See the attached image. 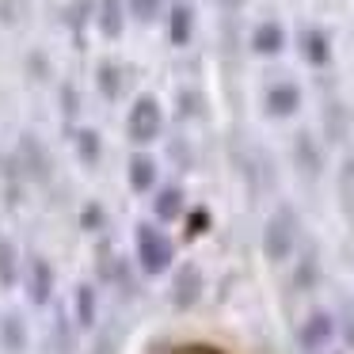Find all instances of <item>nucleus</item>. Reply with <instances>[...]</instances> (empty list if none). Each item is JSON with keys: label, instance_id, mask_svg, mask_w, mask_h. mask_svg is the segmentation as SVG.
<instances>
[{"label": "nucleus", "instance_id": "1", "mask_svg": "<svg viewBox=\"0 0 354 354\" xmlns=\"http://www.w3.org/2000/svg\"><path fill=\"white\" fill-rule=\"evenodd\" d=\"M133 255H138L141 274L156 278V274H164V270H171V263H176V244H171V236L160 225L138 221V229H133Z\"/></svg>", "mask_w": 354, "mask_h": 354}, {"label": "nucleus", "instance_id": "2", "mask_svg": "<svg viewBox=\"0 0 354 354\" xmlns=\"http://www.w3.org/2000/svg\"><path fill=\"white\" fill-rule=\"evenodd\" d=\"M297 236H301L297 209L282 202V206L267 217V225H263V255H267V263H286L290 259V255L297 252Z\"/></svg>", "mask_w": 354, "mask_h": 354}, {"label": "nucleus", "instance_id": "3", "mask_svg": "<svg viewBox=\"0 0 354 354\" xmlns=\"http://www.w3.org/2000/svg\"><path fill=\"white\" fill-rule=\"evenodd\" d=\"M164 133V107L156 95H138V100L130 103V111H126V138L133 141L138 149L153 145V141H160Z\"/></svg>", "mask_w": 354, "mask_h": 354}, {"label": "nucleus", "instance_id": "4", "mask_svg": "<svg viewBox=\"0 0 354 354\" xmlns=\"http://www.w3.org/2000/svg\"><path fill=\"white\" fill-rule=\"evenodd\" d=\"M202 293H206V274H202V267L191 259L179 263L176 274H171V305H176L179 313H191L202 301Z\"/></svg>", "mask_w": 354, "mask_h": 354}, {"label": "nucleus", "instance_id": "5", "mask_svg": "<svg viewBox=\"0 0 354 354\" xmlns=\"http://www.w3.org/2000/svg\"><path fill=\"white\" fill-rule=\"evenodd\" d=\"M335 335H339V320L331 313H324V308H316V313H308L305 324L297 328V346L305 354H324Z\"/></svg>", "mask_w": 354, "mask_h": 354}, {"label": "nucleus", "instance_id": "6", "mask_svg": "<svg viewBox=\"0 0 354 354\" xmlns=\"http://www.w3.org/2000/svg\"><path fill=\"white\" fill-rule=\"evenodd\" d=\"M19 168H24V176L35 179V183H46L50 179V153L35 133H24V138H19Z\"/></svg>", "mask_w": 354, "mask_h": 354}, {"label": "nucleus", "instance_id": "7", "mask_svg": "<svg viewBox=\"0 0 354 354\" xmlns=\"http://www.w3.org/2000/svg\"><path fill=\"white\" fill-rule=\"evenodd\" d=\"M293 164H297V171L305 179H313V183L324 176V149L308 130H301L297 138H293Z\"/></svg>", "mask_w": 354, "mask_h": 354}, {"label": "nucleus", "instance_id": "8", "mask_svg": "<svg viewBox=\"0 0 354 354\" xmlns=\"http://www.w3.org/2000/svg\"><path fill=\"white\" fill-rule=\"evenodd\" d=\"M263 111H267L270 118H290L301 111V88L293 84V80H278V84L267 88V95H263Z\"/></svg>", "mask_w": 354, "mask_h": 354}, {"label": "nucleus", "instance_id": "9", "mask_svg": "<svg viewBox=\"0 0 354 354\" xmlns=\"http://www.w3.org/2000/svg\"><path fill=\"white\" fill-rule=\"evenodd\" d=\"M27 297H31V305H50V297H54V267H50L42 255H31L27 259Z\"/></svg>", "mask_w": 354, "mask_h": 354}, {"label": "nucleus", "instance_id": "10", "mask_svg": "<svg viewBox=\"0 0 354 354\" xmlns=\"http://www.w3.org/2000/svg\"><path fill=\"white\" fill-rule=\"evenodd\" d=\"M126 0H95V27L107 42H118L126 35Z\"/></svg>", "mask_w": 354, "mask_h": 354}, {"label": "nucleus", "instance_id": "11", "mask_svg": "<svg viewBox=\"0 0 354 354\" xmlns=\"http://www.w3.org/2000/svg\"><path fill=\"white\" fill-rule=\"evenodd\" d=\"M297 50H301V57H305V65H313V69L331 65V39L320 27H305V31L297 35Z\"/></svg>", "mask_w": 354, "mask_h": 354}, {"label": "nucleus", "instance_id": "12", "mask_svg": "<svg viewBox=\"0 0 354 354\" xmlns=\"http://www.w3.org/2000/svg\"><path fill=\"white\" fill-rule=\"evenodd\" d=\"M126 179H130L133 194H149V191H156V183H160V168H156V160L149 153H133L130 164H126Z\"/></svg>", "mask_w": 354, "mask_h": 354}, {"label": "nucleus", "instance_id": "13", "mask_svg": "<svg viewBox=\"0 0 354 354\" xmlns=\"http://www.w3.org/2000/svg\"><path fill=\"white\" fill-rule=\"evenodd\" d=\"M320 122H324V138H328L331 145H343V141L351 138V107H346L343 100H328V103H324Z\"/></svg>", "mask_w": 354, "mask_h": 354}, {"label": "nucleus", "instance_id": "14", "mask_svg": "<svg viewBox=\"0 0 354 354\" xmlns=\"http://www.w3.org/2000/svg\"><path fill=\"white\" fill-rule=\"evenodd\" d=\"M194 39V4L176 0L168 4V42L171 46H191Z\"/></svg>", "mask_w": 354, "mask_h": 354}, {"label": "nucleus", "instance_id": "15", "mask_svg": "<svg viewBox=\"0 0 354 354\" xmlns=\"http://www.w3.org/2000/svg\"><path fill=\"white\" fill-rule=\"evenodd\" d=\"M73 324L80 331H92L100 324V293H95V286L88 282L77 286V293H73Z\"/></svg>", "mask_w": 354, "mask_h": 354}, {"label": "nucleus", "instance_id": "16", "mask_svg": "<svg viewBox=\"0 0 354 354\" xmlns=\"http://www.w3.org/2000/svg\"><path fill=\"white\" fill-rule=\"evenodd\" d=\"M252 50L259 57H278L286 50V27L274 24V19H263V24L252 31Z\"/></svg>", "mask_w": 354, "mask_h": 354}, {"label": "nucleus", "instance_id": "17", "mask_svg": "<svg viewBox=\"0 0 354 354\" xmlns=\"http://www.w3.org/2000/svg\"><path fill=\"white\" fill-rule=\"evenodd\" d=\"M183 202H187V194H183V187H156V198H153V214H156V221L160 225H168V221H179L183 217Z\"/></svg>", "mask_w": 354, "mask_h": 354}, {"label": "nucleus", "instance_id": "18", "mask_svg": "<svg viewBox=\"0 0 354 354\" xmlns=\"http://www.w3.org/2000/svg\"><path fill=\"white\" fill-rule=\"evenodd\" d=\"M316 282H320V252H316V244L301 248V259L297 267H293V286L297 290H316Z\"/></svg>", "mask_w": 354, "mask_h": 354}, {"label": "nucleus", "instance_id": "19", "mask_svg": "<svg viewBox=\"0 0 354 354\" xmlns=\"http://www.w3.org/2000/svg\"><path fill=\"white\" fill-rule=\"evenodd\" d=\"M73 149H77V160H80V164L95 168V164L103 160V138H100V130H92V126H80V130L73 133Z\"/></svg>", "mask_w": 354, "mask_h": 354}, {"label": "nucleus", "instance_id": "20", "mask_svg": "<svg viewBox=\"0 0 354 354\" xmlns=\"http://www.w3.org/2000/svg\"><path fill=\"white\" fill-rule=\"evenodd\" d=\"M0 346L8 354H24L27 351V324L19 320L16 313H8L0 320Z\"/></svg>", "mask_w": 354, "mask_h": 354}, {"label": "nucleus", "instance_id": "21", "mask_svg": "<svg viewBox=\"0 0 354 354\" xmlns=\"http://www.w3.org/2000/svg\"><path fill=\"white\" fill-rule=\"evenodd\" d=\"M339 209H343L346 225L354 229V156H346L343 164H339Z\"/></svg>", "mask_w": 354, "mask_h": 354}, {"label": "nucleus", "instance_id": "22", "mask_svg": "<svg viewBox=\"0 0 354 354\" xmlns=\"http://www.w3.org/2000/svg\"><path fill=\"white\" fill-rule=\"evenodd\" d=\"M95 88H100V95L107 103H115L118 95H122V65L100 62V69H95Z\"/></svg>", "mask_w": 354, "mask_h": 354}, {"label": "nucleus", "instance_id": "23", "mask_svg": "<svg viewBox=\"0 0 354 354\" xmlns=\"http://www.w3.org/2000/svg\"><path fill=\"white\" fill-rule=\"evenodd\" d=\"M73 328H77V324H73L65 313H57V316H54L50 339H54V351H57V354H73V351H77V331H73Z\"/></svg>", "mask_w": 354, "mask_h": 354}, {"label": "nucleus", "instance_id": "24", "mask_svg": "<svg viewBox=\"0 0 354 354\" xmlns=\"http://www.w3.org/2000/svg\"><path fill=\"white\" fill-rule=\"evenodd\" d=\"M19 282V255L12 240H0V290H12Z\"/></svg>", "mask_w": 354, "mask_h": 354}, {"label": "nucleus", "instance_id": "25", "mask_svg": "<svg viewBox=\"0 0 354 354\" xmlns=\"http://www.w3.org/2000/svg\"><path fill=\"white\" fill-rule=\"evenodd\" d=\"M168 8V0H126V12H130L138 24H156Z\"/></svg>", "mask_w": 354, "mask_h": 354}, {"label": "nucleus", "instance_id": "26", "mask_svg": "<svg viewBox=\"0 0 354 354\" xmlns=\"http://www.w3.org/2000/svg\"><path fill=\"white\" fill-rule=\"evenodd\" d=\"M57 100H62V115L65 118H77L80 95H77V84H73V80H62V84H57Z\"/></svg>", "mask_w": 354, "mask_h": 354}, {"label": "nucleus", "instance_id": "27", "mask_svg": "<svg viewBox=\"0 0 354 354\" xmlns=\"http://www.w3.org/2000/svg\"><path fill=\"white\" fill-rule=\"evenodd\" d=\"M103 221H107V214H103L100 202H88V206L80 209V229H84V232H100Z\"/></svg>", "mask_w": 354, "mask_h": 354}, {"label": "nucleus", "instance_id": "28", "mask_svg": "<svg viewBox=\"0 0 354 354\" xmlns=\"http://www.w3.org/2000/svg\"><path fill=\"white\" fill-rule=\"evenodd\" d=\"M176 107H179V115H183V118H194L202 111V95L191 92V88H183V92L176 95Z\"/></svg>", "mask_w": 354, "mask_h": 354}, {"label": "nucleus", "instance_id": "29", "mask_svg": "<svg viewBox=\"0 0 354 354\" xmlns=\"http://www.w3.org/2000/svg\"><path fill=\"white\" fill-rule=\"evenodd\" d=\"M339 331H343L346 346L354 351V305H346V308H343V320H339Z\"/></svg>", "mask_w": 354, "mask_h": 354}, {"label": "nucleus", "instance_id": "30", "mask_svg": "<svg viewBox=\"0 0 354 354\" xmlns=\"http://www.w3.org/2000/svg\"><path fill=\"white\" fill-rule=\"evenodd\" d=\"M92 354H115V335H111V331H100L95 343H92Z\"/></svg>", "mask_w": 354, "mask_h": 354}, {"label": "nucleus", "instance_id": "31", "mask_svg": "<svg viewBox=\"0 0 354 354\" xmlns=\"http://www.w3.org/2000/svg\"><path fill=\"white\" fill-rule=\"evenodd\" d=\"M168 153H171V160H176V164H183V168H187V164H191V149H187L183 145V141H171V145H168Z\"/></svg>", "mask_w": 354, "mask_h": 354}, {"label": "nucleus", "instance_id": "32", "mask_svg": "<svg viewBox=\"0 0 354 354\" xmlns=\"http://www.w3.org/2000/svg\"><path fill=\"white\" fill-rule=\"evenodd\" d=\"M206 221H209V214H206V209H198V214L191 217V236H198V229H202Z\"/></svg>", "mask_w": 354, "mask_h": 354}]
</instances>
